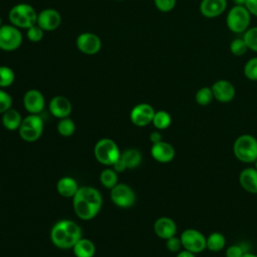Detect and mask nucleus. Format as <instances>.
<instances>
[{
  "instance_id": "f257e3e1",
  "label": "nucleus",
  "mask_w": 257,
  "mask_h": 257,
  "mask_svg": "<svg viewBox=\"0 0 257 257\" xmlns=\"http://www.w3.org/2000/svg\"><path fill=\"white\" fill-rule=\"evenodd\" d=\"M102 205L100 193L92 187L78 188L73 196V210L82 220H90L96 216Z\"/></svg>"
},
{
  "instance_id": "f03ea898",
  "label": "nucleus",
  "mask_w": 257,
  "mask_h": 257,
  "mask_svg": "<svg viewBox=\"0 0 257 257\" xmlns=\"http://www.w3.org/2000/svg\"><path fill=\"white\" fill-rule=\"evenodd\" d=\"M51 240L53 244L61 249L72 248L81 238L80 227L70 220L57 222L51 230Z\"/></svg>"
},
{
  "instance_id": "7ed1b4c3",
  "label": "nucleus",
  "mask_w": 257,
  "mask_h": 257,
  "mask_svg": "<svg viewBox=\"0 0 257 257\" xmlns=\"http://www.w3.org/2000/svg\"><path fill=\"white\" fill-rule=\"evenodd\" d=\"M37 16L38 13H36L35 9L26 3H20L13 6L8 13L10 23L17 28L23 29H28L35 25L37 23Z\"/></svg>"
},
{
  "instance_id": "20e7f679",
  "label": "nucleus",
  "mask_w": 257,
  "mask_h": 257,
  "mask_svg": "<svg viewBox=\"0 0 257 257\" xmlns=\"http://www.w3.org/2000/svg\"><path fill=\"white\" fill-rule=\"evenodd\" d=\"M235 157L243 163H255L257 160V139L251 135L238 137L233 146Z\"/></svg>"
},
{
  "instance_id": "39448f33",
  "label": "nucleus",
  "mask_w": 257,
  "mask_h": 257,
  "mask_svg": "<svg viewBox=\"0 0 257 257\" xmlns=\"http://www.w3.org/2000/svg\"><path fill=\"white\" fill-rule=\"evenodd\" d=\"M251 14L245 6L235 5L227 13L226 24L232 32L243 33L249 28Z\"/></svg>"
},
{
  "instance_id": "423d86ee",
  "label": "nucleus",
  "mask_w": 257,
  "mask_h": 257,
  "mask_svg": "<svg viewBox=\"0 0 257 257\" xmlns=\"http://www.w3.org/2000/svg\"><path fill=\"white\" fill-rule=\"evenodd\" d=\"M94 156L99 163L112 166L120 158V153L112 140L101 139L94 147Z\"/></svg>"
},
{
  "instance_id": "0eeeda50",
  "label": "nucleus",
  "mask_w": 257,
  "mask_h": 257,
  "mask_svg": "<svg viewBox=\"0 0 257 257\" xmlns=\"http://www.w3.org/2000/svg\"><path fill=\"white\" fill-rule=\"evenodd\" d=\"M43 131V120L38 114H29L22 119L19 127V135L25 142L37 141Z\"/></svg>"
},
{
  "instance_id": "6e6552de",
  "label": "nucleus",
  "mask_w": 257,
  "mask_h": 257,
  "mask_svg": "<svg viewBox=\"0 0 257 257\" xmlns=\"http://www.w3.org/2000/svg\"><path fill=\"white\" fill-rule=\"evenodd\" d=\"M22 33L12 24H3L0 27V49L14 51L22 44Z\"/></svg>"
},
{
  "instance_id": "1a4fd4ad",
  "label": "nucleus",
  "mask_w": 257,
  "mask_h": 257,
  "mask_svg": "<svg viewBox=\"0 0 257 257\" xmlns=\"http://www.w3.org/2000/svg\"><path fill=\"white\" fill-rule=\"evenodd\" d=\"M183 247L193 253H199L206 248V237L196 229H187L181 235Z\"/></svg>"
},
{
  "instance_id": "9d476101",
  "label": "nucleus",
  "mask_w": 257,
  "mask_h": 257,
  "mask_svg": "<svg viewBox=\"0 0 257 257\" xmlns=\"http://www.w3.org/2000/svg\"><path fill=\"white\" fill-rule=\"evenodd\" d=\"M110 190V198L116 206L121 208H128L135 204L136 195L132 188L127 185L116 184Z\"/></svg>"
},
{
  "instance_id": "9b49d317",
  "label": "nucleus",
  "mask_w": 257,
  "mask_h": 257,
  "mask_svg": "<svg viewBox=\"0 0 257 257\" xmlns=\"http://www.w3.org/2000/svg\"><path fill=\"white\" fill-rule=\"evenodd\" d=\"M76 46L82 53L92 55L100 50L101 40L94 33L82 32L76 38Z\"/></svg>"
},
{
  "instance_id": "f8f14e48",
  "label": "nucleus",
  "mask_w": 257,
  "mask_h": 257,
  "mask_svg": "<svg viewBox=\"0 0 257 257\" xmlns=\"http://www.w3.org/2000/svg\"><path fill=\"white\" fill-rule=\"evenodd\" d=\"M154 107L149 103H139L131 111V120L137 126H146L153 121Z\"/></svg>"
},
{
  "instance_id": "ddd939ff",
  "label": "nucleus",
  "mask_w": 257,
  "mask_h": 257,
  "mask_svg": "<svg viewBox=\"0 0 257 257\" xmlns=\"http://www.w3.org/2000/svg\"><path fill=\"white\" fill-rule=\"evenodd\" d=\"M37 24L44 31L55 30L61 24V15L55 9L46 8L38 13Z\"/></svg>"
},
{
  "instance_id": "4468645a",
  "label": "nucleus",
  "mask_w": 257,
  "mask_h": 257,
  "mask_svg": "<svg viewBox=\"0 0 257 257\" xmlns=\"http://www.w3.org/2000/svg\"><path fill=\"white\" fill-rule=\"evenodd\" d=\"M23 104L28 112L31 114H38L44 108L45 99L39 90L29 89L23 96Z\"/></svg>"
},
{
  "instance_id": "2eb2a0df",
  "label": "nucleus",
  "mask_w": 257,
  "mask_h": 257,
  "mask_svg": "<svg viewBox=\"0 0 257 257\" xmlns=\"http://www.w3.org/2000/svg\"><path fill=\"white\" fill-rule=\"evenodd\" d=\"M213 91L214 98L220 102H229L231 101L236 93L235 86L228 80L220 79L213 83L211 86Z\"/></svg>"
},
{
  "instance_id": "dca6fc26",
  "label": "nucleus",
  "mask_w": 257,
  "mask_h": 257,
  "mask_svg": "<svg viewBox=\"0 0 257 257\" xmlns=\"http://www.w3.org/2000/svg\"><path fill=\"white\" fill-rule=\"evenodd\" d=\"M151 154L156 161L160 163H169L175 157V149L171 144L161 141L159 143L153 144Z\"/></svg>"
},
{
  "instance_id": "f3484780",
  "label": "nucleus",
  "mask_w": 257,
  "mask_h": 257,
  "mask_svg": "<svg viewBox=\"0 0 257 257\" xmlns=\"http://www.w3.org/2000/svg\"><path fill=\"white\" fill-rule=\"evenodd\" d=\"M227 7L226 0H202L200 12L206 18H215L220 16Z\"/></svg>"
},
{
  "instance_id": "a211bd4d",
  "label": "nucleus",
  "mask_w": 257,
  "mask_h": 257,
  "mask_svg": "<svg viewBox=\"0 0 257 257\" xmlns=\"http://www.w3.org/2000/svg\"><path fill=\"white\" fill-rule=\"evenodd\" d=\"M71 103L68 98L62 95L54 96L49 102L50 112L58 118L67 117L71 112Z\"/></svg>"
},
{
  "instance_id": "6ab92c4d",
  "label": "nucleus",
  "mask_w": 257,
  "mask_h": 257,
  "mask_svg": "<svg viewBox=\"0 0 257 257\" xmlns=\"http://www.w3.org/2000/svg\"><path fill=\"white\" fill-rule=\"evenodd\" d=\"M154 230L158 237L167 240L176 235L177 225L171 218L161 217L155 222Z\"/></svg>"
},
{
  "instance_id": "aec40b11",
  "label": "nucleus",
  "mask_w": 257,
  "mask_h": 257,
  "mask_svg": "<svg viewBox=\"0 0 257 257\" xmlns=\"http://www.w3.org/2000/svg\"><path fill=\"white\" fill-rule=\"evenodd\" d=\"M239 183L241 187L252 194H257V169L246 168L239 176Z\"/></svg>"
},
{
  "instance_id": "412c9836",
  "label": "nucleus",
  "mask_w": 257,
  "mask_h": 257,
  "mask_svg": "<svg viewBox=\"0 0 257 257\" xmlns=\"http://www.w3.org/2000/svg\"><path fill=\"white\" fill-rule=\"evenodd\" d=\"M57 192L65 198H70L75 195L78 190V185L76 181L70 177H63L58 180L56 185Z\"/></svg>"
},
{
  "instance_id": "4be33fe9",
  "label": "nucleus",
  "mask_w": 257,
  "mask_h": 257,
  "mask_svg": "<svg viewBox=\"0 0 257 257\" xmlns=\"http://www.w3.org/2000/svg\"><path fill=\"white\" fill-rule=\"evenodd\" d=\"M21 122V114L15 108H9L2 115V124L9 131H15L19 128Z\"/></svg>"
},
{
  "instance_id": "5701e85b",
  "label": "nucleus",
  "mask_w": 257,
  "mask_h": 257,
  "mask_svg": "<svg viewBox=\"0 0 257 257\" xmlns=\"http://www.w3.org/2000/svg\"><path fill=\"white\" fill-rule=\"evenodd\" d=\"M76 257H92L95 253V247L92 241L80 238L72 247Z\"/></svg>"
},
{
  "instance_id": "b1692460",
  "label": "nucleus",
  "mask_w": 257,
  "mask_h": 257,
  "mask_svg": "<svg viewBox=\"0 0 257 257\" xmlns=\"http://www.w3.org/2000/svg\"><path fill=\"white\" fill-rule=\"evenodd\" d=\"M120 159L124 163L126 169H133L141 164L142 155L137 149H128L120 154Z\"/></svg>"
},
{
  "instance_id": "393cba45",
  "label": "nucleus",
  "mask_w": 257,
  "mask_h": 257,
  "mask_svg": "<svg viewBox=\"0 0 257 257\" xmlns=\"http://www.w3.org/2000/svg\"><path fill=\"white\" fill-rule=\"evenodd\" d=\"M226 244V239L223 234L219 232H214L206 238V248H208L212 252L221 251Z\"/></svg>"
},
{
  "instance_id": "a878e982",
  "label": "nucleus",
  "mask_w": 257,
  "mask_h": 257,
  "mask_svg": "<svg viewBox=\"0 0 257 257\" xmlns=\"http://www.w3.org/2000/svg\"><path fill=\"white\" fill-rule=\"evenodd\" d=\"M152 122L158 130H165L170 126L172 122V117L170 113L166 110H159L155 112Z\"/></svg>"
},
{
  "instance_id": "bb28decb",
  "label": "nucleus",
  "mask_w": 257,
  "mask_h": 257,
  "mask_svg": "<svg viewBox=\"0 0 257 257\" xmlns=\"http://www.w3.org/2000/svg\"><path fill=\"white\" fill-rule=\"evenodd\" d=\"M100 183L107 189L113 188L117 184V174L113 169H105L100 174Z\"/></svg>"
},
{
  "instance_id": "cd10ccee",
  "label": "nucleus",
  "mask_w": 257,
  "mask_h": 257,
  "mask_svg": "<svg viewBox=\"0 0 257 257\" xmlns=\"http://www.w3.org/2000/svg\"><path fill=\"white\" fill-rule=\"evenodd\" d=\"M15 80V73L12 68L6 65L0 66V87H8Z\"/></svg>"
},
{
  "instance_id": "c85d7f7f",
  "label": "nucleus",
  "mask_w": 257,
  "mask_h": 257,
  "mask_svg": "<svg viewBox=\"0 0 257 257\" xmlns=\"http://www.w3.org/2000/svg\"><path fill=\"white\" fill-rule=\"evenodd\" d=\"M213 98H214L213 91L211 87H208V86H204L198 89L195 95V99L197 103L200 105H208L209 103L212 102Z\"/></svg>"
},
{
  "instance_id": "c756f323",
  "label": "nucleus",
  "mask_w": 257,
  "mask_h": 257,
  "mask_svg": "<svg viewBox=\"0 0 257 257\" xmlns=\"http://www.w3.org/2000/svg\"><path fill=\"white\" fill-rule=\"evenodd\" d=\"M75 131V124L72 119L68 117L60 118L59 122L57 123V132L59 135L63 137H69L71 136Z\"/></svg>"
},
{
  "instance_id": "7c9ffc66",
  "label": "nucleus",
  "mask_w": 257,
  "mask_h": 257,
  "mask_svg": "<svg viewBox=\"0 0 257 257\" xmlns=\"http://www.w3.org/2000/svg\"><path fill=\"white\" fill-rule=\"evenodd\" d=\"M243 39L246 42L248 49L257 52V27L248 28L244 32Z\"/></svg>"
},
{
  "instance_id": "2f4dec72",
  "label": "nucleus",
  "mask_w": 257,
  "mask_h": 257,
  "mask_svg": "<svg viewBox=\"0 0 257 257\" xmlns=\"http://www.w3.org/2000/svg\"><path fill=\"white\" fill-rule=\"evenodd\" d=\"M230 51L235 56H242L248 50V46L243 38H235L230 43Z\"/></svg>"
},
{
  "instance_id": "473e14b6",
  "label": "nucleus",
  "mask_w": 257,
  "mask_h": 257,
  "mask_svg": "<svg viewBox=\"0 0 257 257\" xmlns=\"http://www.w3.org/2000/svg\"><path fill=\"white\" fill-rule=\"evenodd\" d=\"M244 75L249 80L257 81V57H252L245 63Z\"/></svg>"
},
{
  "instance_id": "72a5a7b5",
  "label": "nucleus",
  "mask_w": 257,
  "mask_h": 257,
  "mask_svg": "<svg viewBox=\"0 0 257 257\" xmlns=\"http://www.w3.org/2000/svg\"><path fill=\"white\" fill-rule=\"evenodd\" d=\"M26 36L31 42H39L44 36V30L36 23L27 29Z\"/></svg>"
},
{
  "instance_id": "f704fd0d",
  "label": "nucleus",
  "mask_w": 257,
  "mask_h": 257,
  "mask_svg": "<svg viewBox=\"0 0 257 257\" xmlns=\"http://www.w3.org/2000/svg\"><path fill=\"white\" fill-rule=\"evenodd\" d=\"M12 97L5 90L0 88V113H4L6 110L11 108Z\"/></svg>"
},
{
  "instance_id": "c9c22d12",
  "label": "nucleus",
  "mask_w": 257,
  "mask_h": 257,
  "mask_svg": "<svg viewBox=\"0 0 257 257\" xmlns=\"http://www.w3.org/2000/svg\"><path fill=\"white\" fill-rule=\"evenodd\" d=\"M158 10L162 12H170L176 5V0H154Z\"/></svg>"
},
{
  "instance_id": "e433bc0d",
  "label": "nucleus",
  "mask_w": 257,
  "mask_h": 257,
  "mask_svg": "<svg viewBox=\"0 0 257 257\" xmlns=\"http://www.w3.org/2000/svg\"><path fill=\"white\" fill-rule=\"evenodd\" d=\"M166 246H167V249L171 252H179L181 247H183L181 238H178L176 236H173V237L167 239Z\"/></svg>"
},
{
  "instance_id": "4c0bfd02",
  "label": "nucleus",
  "mask_w": 257,
  "mask_h": 257,
  "mask_svg": "<svg viewBox=\"0 0 257 257\" xmlns=\"http://www.w3.org/2000/svg\"><path fill=\"white\" fill-rule=\"evenodd\" d=\"M225 254L226 257H242L245 254V252L241 246L232 245L227 248Z\"/></svg>"
},
{
  "instance_id": "58836bf2",
  "label": "nucleus",
  "mask_w": 257,
  "mask_h": 257,
  "mask_svg": "<svg viewBox=\"0 0 257 257\" xmlns=\"http://www.w3.org/2000/svg\"><path fill=\"white\" fill-rule=\"evenodd\" d=\"M245 7L248 9L251 15L257 17V0H247Z\"/></svg>"
},
{
  "instance_id": "ea45409f",
  "label": "nucleus",
  "mask_w": 257,
  "mask_h": 257,
  "mask_svg": "<svg viewBox=\"0 0 257 257\" xmlns=\"http://www.w3.org/2000/svg\"><path fill=\"white\" fill-rule=\"evenodd\" d=\"M112 169H113L116 173H121V172H123V171L126 169V167H125L124 163L121 161V159L119 158V159L112 165Z\"/></svg>"
},
{
  "instance_id": "a19ab883",
  "label": "nucleus",
  "mask_w": 257,
  "mask_h": 257,
  "mask_svg": "<svg viewBox=\"0 0 257 257\" xmlns=\"http://www.w3.org/2000/svg\"><path fill=\"white\" fill-rule=\"evenodd\" d=\"M150 140L153 144H156V143H159L162 141V135L159 133V132H153L151 135H150Z\"/></svg>"
},
{
  "instance_id": "79ce46f5",
  "label": "nucleus",
  "mask_w": 257,
  "mask_h": 257,
  "mask_svg": "<svg viewBox=\"0 0 257 257\" xmlns=\"http://www.w3.org/2000/svg\"><path fill=\"white\" fill-rule=\"evenodd\" d=\"M177 257H196L195 256V253L191 252V251H188V250H184V251H180L177 255Z\"/></svg>"
},
{
  "instance_id": "37998d69",
  "label": "nucleus",
  "mask_w": 257,
  "mask_h": 257,
  "mask_svg": "<svg viewBox=\"0 0 257 257\" xmlns=\"http://www.w3.org/2000/svg\"><path fill=\"white\" fill-rule=\"evenodd\" d=\"M246 1H247V0H233V2L235 3V5H238V6H245Z\"/></svg>"
},
{
  "instance_id": "c03bdc74",
  "label": "nucleus",
  "mask_w": 257,
  "mask_h": 257,
  "mask_svg": "<svg viewBox=\"0 0 257 257\" xmlns=\"http://www.w3.org/2000/svg\"><path fill=\"white\" fill-rule=\"evenodd\" d=\"M242 257H257V255H254L252 253H245Z\"/></svg>"
},
{
  "instance_id": "a18cd8bd",
  "label": "nucleus",
  "mask_w": 257,
  "mask_h": 257,
  "mask_svg": "<svg viewBox=\"0 0 257 257\" xmlns=\"http://www.w3.org/2000/svg\"><path fill=\"white\" fill-rule=\"evenodd\" d=\"M2 25H3V24H2V19H1V17H0V27H1Z\"/></svg>"
},
{
  "instance_id": "49530a36",
  "label": "nucleus",
  "mask_w": 257,
  "mask_h": 257,
  "mask_svg": "<svg viewBox=\"0 0 257 257\" xmlns=\"http://www.w3.org/2000/svg\"><path fill=\"white\" fill-rule=\"evenodd\" d=\"M255 168H256V169H257V160H256V161H255Z\"/></svg>"
},
{
  "instance_id": "de8ad7c7",
  "label": "nucleus",
  "mask_w": 257,
  "mask_h": 257,
  "mask_svg": "<svg viewBox=\"0 0 257 257\" xmlns=\"http://www.w3.org/2000/svg\"><path fill=\"white\" fill-rule=\"evenodd\" d=\"M117 1H122V0H117Z\"/></svg>"
}]
</instances>
